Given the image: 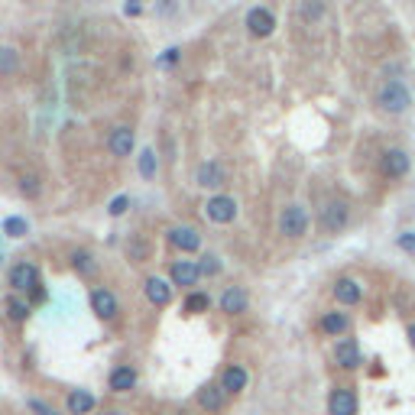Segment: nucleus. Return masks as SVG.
Returning a JSON list of instances; mask_svg holds the SVG:
<instances>
[{"instance_id":"nucleus-35","label":"nucleus","mask_w":415,"mask_h":415,"mask_svg":"<svg viewBox=\"0 0 415 415\" xmlns=\"http://www.w3.org/2000/svg\"><path fill=\"white\" fill-rule=\"evenodd\" d=\"M140 0H127V7H123V13H127V17H136V13H140Z\"/></svg>"},{"instance_id":"nucleus-28","label":"nucleus","mask_w":415,"mask_h":415,"mask_svg":"<svg viewBox=\"0 0 415 415\" xmlns=\"http://www.w3.org/2000/svg\"><path fill=\"white\" fill-rule=\"evenodd\" d=\"M26 230H29V224L23 217H7V221H3V234L7 237H23Z\"/></svg>"},{"instance_id":"nucleus-17","label":"nucleus","mask_w":415,"mask_h":415,"mask_svg":"<svg viewBox=\"0 0 415 415\" xmlns=\"http://www.w3.org/2000/svg\"><path fill=\"white\" fill-rule=\"evenodd\" d=\"M169 244L179 246V250H185V253H195V250L201 246V237H198V230H191V227H172Z\"/></svg>"},{"instance_id":"nucleus-37","label":"nucleus","mask_w":415,"mask_h":415,"mask_svg":"<svg viewBox=\"0 0 415 415\" xmlns=\"http://www.w3.org/2000/svg\"><path fill=\"white\" fill-rule=\"evenodd\" d=\"M29 406L36 409V412H39V415H56V412H52V409H49V406H46V402H39V399H33V402H29Z\"/></svg>"},{"instance_id":"nucleus-7","label":"nucleus","mask_w":415,"mask_h":415,"mask_svg":"<svg viewBox=\"0 0 415 415\" xmlns=\"http://www.w3.org/2000/svg\"><path fill=\"white\" fill-rule=\"evenodd\" d=\"M334 363H338L340 370H357L360 363H363V350H360V340L357 338H338V344H334Z\"/></svg>"},{"instance_id":"nucleus-15","label":"nucleus","mask_w":415,"mask_h":415,"mask_svg":"<svg viewBox=\"0 0 415 415\" xmlns=\"http://www.w3.org/2000/svg\"><path fill=\"white\" fill-rule=\"evenodd\" d=\"M143 289H146V299H150L152 305H159V308H166V305L172 302V285L166 283V279H159V276H150Z\"/></svg>"},{"instance_id":"nucleus-21","label":"nucleus","mask_w":415,"mask_h":415,"mask_svg":"<svg viewBox=\"0 0 415 415\" xmlns=\"http://www.w3.org/2000/svg\"><path fill=\"white\" fill-rule=\"evenodd\" d=\"M136 386V370L133 367H113L111 373V389L113 393H127V389Z\"/></svg>"},{"instance_id":"nucleus-36","label":"nucleus","mask_w":415,"mask_h":415,"mask_svg":"<svg viewBox=\"0 0 415 415\" xmlns=\"http://www.w3.org/2000/svg\"><path fill=\"white\" fill-rule=\"evenodd\" d=\"M175 58H179V49H166V56H162L159 62H162V65H172Z\"/></svg>"},{"instance_id":"nucleus-23","label":"nucleus","mask_w":415,"mask_h":415,"mask_svg":"<svg viewBox=\"0 0 415 415\" xmlns=\"http://www.w3.org/2000/svg\"><path fill=\"white\" fill-rule=\"evenodd\" d=\"M299 17L305 23H321V19L328 17V7H324V0H302L299 3Z\"/></svg>"},{"instance_id":"nucleus-5","label":"nucleus","mask_w":415,"mask_h":415,"mask_svg":"<svg viewBox=\"0 0 415 415\" xmlns=\"http://www.w3.org/2000/svg\"><path fill=\"white\" fill-rule=\"evenodd\" d=\"M331 295H334L338 305L354 308V305L363 302V285H360V279H354V276H340V279H334V285H331Z\"/></svg>"},{"instance_id":"nucleus-8","label":"nucleus","mask_w":415,"mask_h":415,"mask_svg":"<svg viewBox=\"0 0 415 415\" xmlns=\"http://www.w3.org/2000/svg\"><path fill=\"white\" fill-rule=\"evenodd\" d=\"M273 29H276V17H273V10L269 7H250L246 10V33L256 39H266V36H273Z\"/></svg>"},{"instance_id":"nucleus-27","label":"nucleus","mask_w":415,"mask_h":415,"mask_svg":"<svg viewBox=\"0 0 415 415\" xmlns=\"http://www.w3.org/2000/svg\"><path fill=\"white\" fill-rule=\"evenodd\" d=\"M211 308V299H208L205 292H191L189 299H185V311L189 315H201V311H208Z\"/></svg>"},{"instance_id":"nucleus-38","label":"nucleus","mask_w":415,"mask_h":415,"mask_svg":"<svg viewBox=\"0 0 415 415\" xmlns=\"http://www.w3.org/2000/svg\"><path fill=\"white\" fill-rule=\"evenodd\" d=\"M406 338H409V347L415 350V321H409L406 324Z\"/></svg>"},{"instance_id":"nucleus-19","label":"nucleus","mask_w":415,"mask_h":415,"mask_svg":"<svg viewBox=\"0 0 415 415\" xmlns=\"http://www.w3.org/2000/svg\"><path fill=\"white\" fill-rule=\"evenodd\" d=\"M133 130L130 127H117V130L111 133V140H107V146H111L113 156H130L133 152Z\"/></svg>"},{"instance_id":"nucleus-11","label":"nucleus","mask_w":415,"mask_h":415,"mask_svg":"<svg viewBox=\"0 0 415 415\" xmlns=\"http://www.w3.org/2000/svg\"><path fill=\"white\" fill-rule=\"evenodd\" d=\"M10 285L13 292H33L39 285V269L33 263H17L10 269Z\"/></svg>"},{"instance_id":"nucleus-33","label":"nucleus","mask_w":415,"mask_h":415,"mask_svg":"<svg viewBox=\"0 0 415 415\" xmlns=\"http://www.w3.org/2000/svg\"><path fill=\"white\" fill-rule=\"evenodd\" d=\"M127 205H130V198H127V195H117V198L111 201V208H107V211H111L113 217H120L123 211H127Z\"/></svg>"},{"instance_id":"nucleus-39","label":"nucleus","mask_w":415,"mask_h":415,"mask_svg":"<svg viewBox=\"0 0 415 415\" xmlns=\"http://www.w3.org/2000/svg\"><path fill=\"white\" fill-rule=\"evenodd\" d=\"M0 260H3V256H0Z\"/></svg>"},{"instance_id":"nucleus-20","label":"nucleus","mask_w":415,"mask_h":415,"mask_svg":"<svg viewBox=\"0 0 415 415\" xmlns=\"http://www.w3.org/2000/svg\"><path fill=\"white\" fill-rule=\"evenodd\" d=\"M198 279H201L198 263H191V260H182V263L172 266V283H175V285H195Z\"/></svg>"},{"instance_id":"nucleus-26","label":"nucleus","mask_w":415,"mask_h":415,"mask_svg":"<svg viewBox=\"0 0 415 415\" xmlns=\"http://www.w3.org/2000/svg\"><path fill=\"white\" fill-rule=\"evenodd\" d=\"M7 315L13 321H26V315H29V302H23L19 295H10L7 299Z\"/></svg>"},{"instance_id":"nucleus-16","label":"nucleus","mask_w":415,"mask_h":415,"mask_svg":"<svg viewBox=\"0 0 415 415\" xmlns=\"http://www.w3.org/2000/svg\"><path fill=\"white\" fill-rule=\"evenodd\" d=\"M91 308H95L97 318L111 321L113 315H117V299H113L111 289H95V292H91Z\"/></svg>"},{"instance_id":"nucleus-25","label":"nucleus","mask_w":415,"mask_h":415,"mask_svg":"<svg viewBox=\"0 0 415 415\" xmlns=\"http://www.w3.org/2000/svg\"><path fill=\"white\" fill-rule=\"evenodd\" d=\"M17 65H19L17 49H10V46L0 49V75H13V72H17Z\"/></svg>"},{"instance_id":"nucleus-29","label":"nucleus","mask_w":415,"mask_h":415,"mask_svg":"<svg viewBox=\"0 0 415 415\" xmlns=\"http://www.w3.org/2000/svg\"><path fill=\"white\" fill-rule=\"evenodd\" d=\"M72 266H75L78 273H95V263H91V253H85V250H78V253H72Z\"/></svg>"},{"instance_id":"nucleus-32","label":"nucleus","mask_w":415,"mask_h":415,"mask_svg":"<svg viewBox=\"0 0 415 415\" xmlns=\"http://www.w3.org/2000/svg\"><path fill=\"white\" fill-rule=\"evenodd\" d=\"M396 246H399V250H406V253H415V230L399 234V237H396Z\"/></svg>"},{"instance_id":"nucleus-34","label":"nucleus","mask_w":415,"mask_h":415,"mask_svg":"<svg viewBox=\"0 0 415 415\" xmlns=\"http://www.w3.org/2000/svg\"><path fill=\"white\" fill-rule=\"evenodd\" d=\"M130 253L136 256V260H146V244H140V240H133V244H130Z\"/></svg>"},{"instance_id":"nucleus-14","label":"nucleus","mask_w":415,"mask_h":415,"mask_svg":"<svg viewBox=\"0 0 415 415\" xmlns=\"http://www.w3.org/2000/svg\"><path fill=\"white\" fill-rule=\"evenodd\" d=\"M246 305H250V295H246L240 285H230V289H224V295H221V311H224V315H240V311H246Z\"/></svg>"},{"instance_id":"nucleus-2","label":"nucleus","mask_w":415,"mask_h":415,"mask_svg":"<svg viewBox=\"0 0 415 415\" xmlns=\"http://www.w3.org/2000/svg\"><path fill=\"white\" fill-rule=\"evenodd\" d=\"M409 169H412V156H409L402 146H389V150L379 152V159H377L379 179H386V182H402V179L409 175Z\"/></svg>"},{"instance_id":"nucleus-1","label":"nucleus","mask_w":415,"mask_h":415,"mask_svg":"<svg viewBox=\"0 0 415 415\" xmlns=\"http://www.w3.org/2000/svg\"><path fill=\"white\" fill-rule=\"evenodd\" d=\"M373 101H377V107L383 113H406L409 107H412V91H409L406 81H399V78H386L383 85L377 88V95H373Z\"/></svg>"},{"instance_id":"nucleus-18","label":"nucleus","mask_w":415,"mask_h":415,"mask_svg":"<svg viewBox=\"0 0 415 415\" xmlns=\"http://www.w3.org/2000/svg\"><path fill=\"white\" fill-rule=\"evenodd\" d=\"M246 383H250V373H246L240 363H230V367L224 370V377H221V386L227 389V396H230V393H244Z\"/></svg>"},{"instance_id":"nucleus-22","label":"nucleus","mask_w":415,"mask_h":415,"mask_svg":"<svg viewBox=\"0 0 415 415\" xmlns=\"http://www.w3.org/2000/svg\"><path fill=\"white\" fill-rule=\"evenodd\" d=\"M95 396L91 393H85V389H78V393H72L68 396V412L72 415H88V412H95Z\"/></svg>"},{"instance_id":"nucleus-6","label":"nucleus","mask_w":415,"mask_h":415,"mask_svg":"<svg viewBox=\"0 0 415 415\" xmlns=\"http://www.w3.org/2000/svg\"><path fill=\"white\" fill-rule=\"evenodd\" d=\"M328 412L331 415H357L360 412V399L354 386H334L328 396Z\"/></svg>"},{"instance_id":"nucleus-13","label":"nucleus","mask_w":415,"mask_h":415,"mask_svg":"<svg viewBox=\"0 0 415 415\" xmlns=\"http://www.w3.org/2000/svg\"><path fill=\"white\" fill-rule=\"evenodd\" d=\"M224 399H227V389L221 383H205L198 389V406L208 409V412H221L224 409Z\"/></svg>"},{"instance_id":"nucleus-24","label":"nucleus","mask_w":415,"mask_h":415,"mask_svg":"<svg viewBox=\"0 0 415 415\" xmlns=\"http://www.w3.org/2000/svg\"><path fill=\"white\" fill-rule=\"evenodd\" d=\"M156 169H159V159L152 150H143L140 152V175L143 179H156Z\"/></svg>"},{"instance_id":"nucleus-10","label":"nucleus","mask_w":415,"mask_h":415,"mask_svg":"<svg viewBox=\"0 0 415 415\" xmlns=\"http://www.w3.org/2000/svg\"><path fill=\"white\" fill-rule=\"evenodd\" d=\"M205 214H208V221H214V224H230L237 217V201L227 198V195H214V198H208Z\"/></svg>"},{"instance_id":"nucleus-4","label":"nucleus","mask_w":415,"mask_h":415,"mask_svg":"<svg viewBox=\"0 0 415 415\" xmlns=\"http://www.w3.org/2000/svg\"><path fill=\"white\" fill-rule=\"evenodd\" d=\"M308 224H311V217L302 205H289L279 214V234L289 237V240H299V237L308 234Z\"/></svg>"},{"instance_id":"nucleus-12","label":"nucleus","mask_w":415,"mask_h":415,"mask_svg":"<svg viewBox=\"0 0 415 415\" xmlns=\"http://www.w3.org/2000/svg\"><path fill=\"white\" fill-rule=\"evenodd\" d=\"M195 182H198L201 189H221L227 182V172L221 162H201L198 172H195Z\"/></svg>"},{"instance_id":"nucleus-31","label":"nucleus","mask_w":415,"mask_h":415,"mask_svg":"<svg viewBox=\"0 0 415 415\" xmlns=\"http://www.w3.org/2000/svg\"><path fill=\"white\" fill-rule=\"evenodd\" d=\"M198 269H201V276H217L221 273V263H217V256H201V263H198Z\"/></svg>"},{"instance_id":"nucleus-3","label":"nucleus","mask_w":415,"mask_h":415,"mask_svg":"<svg viewBox=\"0 0 415 415\" xmlns=\"http://www.w3.org/2000/svg\"><path fill=\"white\" fill-rule=\"evenodd\" d=\"M318 224L324 234H340L350 224V205L344 198H328L318 211Z\"/></svg>"},{"instance_id":"nucleus-9","label":"nucleus","mask_w":415,"mask_h":415,"mask_svg":"<svg viewBox=\"0 0 415 415\" xmlns=\"http://www.w3.org/2000/svg\"><path fill=\"white\" fill-rule=\"evenodd\" d=\"M318 331L324 334V338H344V334H350V315L347 311H324L318 318Z\"/></svg>"},{"instance_id":"nucleus-30","label":"nucleus","mask_w":415,"mask_h":415,"mask_svg":"<svg viewBox=\"0 0 415 415\" xmlns=\"http://www.w3.org/2000/svg\"><path fill=\"white\" fill-rule=\"evenodd\" d=\"M19 191H23L26 198H36L39 195V175H33V172L23 175V179H19Z\"/></svg>"}]
</instances>
